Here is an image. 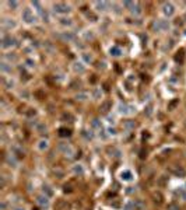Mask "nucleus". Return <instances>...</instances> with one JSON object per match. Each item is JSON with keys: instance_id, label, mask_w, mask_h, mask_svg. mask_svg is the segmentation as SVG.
I'll return each mask as SVG.
<instances>
[{"instance_id": "18", "label": "nucleus", "mask_w": 186, "mask_h": 210, "mask_svg": "<svg viewBox=\"0 0 186 210\" xmlns=\"http://www.w3.org/2000/svg\"><path fill=\"white\" fill-rule=\"evenodd\" d=\"M73 69H74V72H76V73H84V72H85V67L81 65V63H78V62H76V63H74Z\"/></svg>"}, {"instance_id": "41", "label": "nucleus", "mask_w": 186, "mask_h": 210, "mask_svg": "<svg viewBox=\"0 0 186 210\" xmlns=\"http://www.w3.org/2000/svg\"><path fill=\"white\" fill-rule=\"evenodd\" d=\"M62 119H63V121H65V119H69V121H71V119H73V116H71L70 113H63V115H62Z\"/></svg>"}, {"instance_id": "7", "label": "nucleus", "mask_w": 186, "mask_h": 210, "mask_svg": "<svg viewBox=\"0 0 186 210\" xmlns=\"http://www.w3.org/2000/svg\"><path fill=\"white\" fill-rule=\"evenodd\" d=\"M133 111H135V107H132V105H127V104H120L119 105V112L123 113V115L133 113Z\"/></svg>"}, {"instance_id": "31", "label": "nucleus", "mask_w": 186, "mask_h": 210, "mask_svg": "<svg viewBox=\"0 0 186 210\" xmlns=\"http://www.w3.org/2000/svg\"><path fill=\"white\" fill-rule=\"evenodd\" d=\"M60 24L62 25H71V20L70 18H60Z\"/></svg>"}, {"instance_id": "35", "label": "nucleus", "mask_w": 186, "mask_h": 210, "mask_svg": "<svg viewBox=\"0 0 186 210\" xmlns=\"http://www.w3.org/2000/svg\"><path fill=\"white\" fill-rule=\"evenodd\" d=\"M168 210H181V209H179V206L176 203H171V205H168Z\"/></svg>"}, {"instance_id": "27", "label": "nucleus", "mask_w": 186, "mask_h": 210, "mask_svg": "<svg viewBox=\"0 0 186 210\" xmlns=\"http://www.w3.org/2000/svg\"><path fill=\"white\" fill-rule=\"evenodd\" d=\"M132 13H135V14H140V13H141V6H140L139 3L135 4V7L132 9Z\"/></svg>"}, {"instance_id": "4", "label": "nucleus", "mask_w": 186, "mask_h": 210, "mask_svg": "<svg viewBox=\"0 0 186 210\" xmlns=\"http://www.w3.org/2000/svg\"><path fill=\"white\" fill-rule=\"evenodd\" d=\"M22 20H24L27 24H32V23H35L36 17H35L34 13L31 11V9H25V10L22 11Z\"/></svg>"}, {"instance_id": "13", "label": "nucleus", "mask_w": 186, "mask_h": 210, "mask_svg": "<svg viewBox=\"0 0 186 210\" xmlns=\"http://www.w3.org/2000/svg\"><path fill=\"white\" fill-rule=\"evenodd\" d=\"M175 62L179 63V65L185 62V52H183V50H179V52L175 55Z\"/></svg>"}, {"instance_id": "32", "label": "nucleus", "mask_w": 186, "mask_h": 210, "mask_svg": "<svg viewBox=\"0 0 186 210\" xmlns=\"http://www.w3.org/2000/svg\"><path fill=\"white\" fill-rule=\"evenodd\" d=\"M92 128H98V129H102L101 122H100L98 119H94V121H92Z\"/></svg>"}, {"instance_id": "50", "label": "nucleus", "mask_w": 186, "mask_h": 210, "mask_svg": "<svg viewBox=\"0 0 186 210\" xmlns=\"http://www.w3.org/2000/svg\"><path fill=\"white\" fill-rule=\"evenodd\" d=\"M11 210H25L24 207H21V206H16V207H13Z\"/></svg>"}, {"instance_id": "33", "label": "nucleus", "mask_w": 186, "mask_h": 210, "mask_svg": "<svg viewBox=\"0 0 186 210\" xmlns=\"http://www.w3.org/2000/svg\"><path fill=\"white\" fill-rule=\"evenodd\" d=\"M176 195H179L183 200H186V192L183 191V189H178V191H176Z\"/></svg>"}, {"instance_id": "49", "label": "nucleus", "mask_w": 186, "mask_h": 210, "mask_svg": "<svg viewBox=\"0 0 186 210\" xmlns=\"http://www.w3.org/2000/svg\"><path fill=\"white\" fill-rule=\"evenodd\" d=\"M65 192H71V186L70 185H65Z\"/></svg>"}, {"instance_id": "2", "label": "nucleus", "mask_w": 186, "mask_h": 210, "mask_svg": "<svg viewBox=\"0 0 186 210\" xmlns=\"http://www.w3.org/2000/svg\"><path fill=\"white\" fill-rule=\"evenodd\" d=\"M16 45H17V39H16L14 36H11V35L3 36V39H1V48L3 49L13 48V46H16Z\"/></svg>"}, {"instance_id": "6", "label": "nucleus", "mask_w": 186, "mask_h": 210, "mask_svg": "<svg viewBox=\"0 0 186 210\" xmlns=\"http://www.w3.org/2000/svg\"><path fill=\"white\" fill-rule=\"evenodd\" d=\"M162 11H164L165 16L171 17L173 13H175V7H173L172 3H164V4H162Z\"/></svg>"}, {"instance_id": "52", "label": "nucleus", "mask_w": 186, "mask_h": 210, "mask_svg": "<svg viewBox=\"0 0 186 210\" xmlns=\"http://www.w3.org/2000/svg\"><path fill=\"white\" fill-rule=\"evenodd\" d=\"M183 18H186V14H185V17H183ZM185 21H186V20H185Z\"/></svg>"}, {"instance_id": "1", "label": "nucleus", "mask_w": 186, "mask_h": 210, "mask_svg": "<svg viewBox=\"0 0 186 210\" xmlns=\"http://www.w3.org/2000/svg\"><path fill=\"white\" fill-rule=\"evenodd\" d=\"M53 10L56 11V13H59V14H67L70 13V6H69L67 3H63V1H57V3H55L53 4Z\"/></svg>"}, {"instance_id": "22", "label": "nucleus", "mask_w": 186, "mask_h": 210, "mask_svg": "<svg viewBox=\"0 0 186 210\" xmlns=\"http://www.w3.org/2000/svg\"><path fill=\"white\" fill-rule=\"evenodd\" d=\"M73 172H74V174H80V175H81V174L84 172V168H83L80 164H77V165H74V167H73Z\"/></svg>"}, {"instance_id": "43", "label": "nucleus", "mask_w": 186, "mask_h": 210, "mask_svg": "<svg viewBox=\"0 0 186 210\" xmlns=\"http://www.w3.org/2000/svg\"><path fill=\"white\" fill-rule=\"evenodd\" d=\"M25 63H27L28 67H34V65H35V62H34V60H31V59H27V60H25Z\"/></svg>"}, {"instance_id": "51", "label": "nucleus", "mask_w": 186, "mask_h": 210, "mask_svg": "<svg viewBox=\"0 0 186 210\" xmlns=\"http://www.w3.org/2000/svg\"><path fill=\"white\" fill-rule=\"evenodd\" d=\"M108 132H109V134H115V133H116V132H115V129H109Z\"/></svg>"}, {"instance_id": "21", "label": "nucleus", "mask_w": 186, "mask_h": 210, "mask_svg": "<svg viewBox=\"0 0 186 210\" xmlns=\"http://www.w3.org/2000/svg\"><path fill=\"white\" fill-rule=\"evenodd\" d=\"M42 191H44V195H46L48 197H52V196H53V191L51 189V186H48V185H45V186L42 188Z\"/></svg>"}, {"instance_id": "14", "label": "nucleus", "mask_w": 186, "mask_h": 210, "mask_svg": "<svg viewBox=\"0 0 186 210\" xmlns=\"http://www.w3.org/2000/svg\"><path fill=\"white\" fill-rule=\"evenodd\" d=\"M11 151H13V156L17 157V158H22L24 157V150H21L20 147H13Z\"/></svg>"}, {"instance_id": "3", "label": "nucleus", "mask_w": 186, "mask_h": 210, "mask_svg": "<svg viewBox=\"0 0 186 210\" xmlns=\"http://www.w3.org/2000/svg\"><path fill=\"white\" fill-rule=\"evenodd\" d=\"M154 30L155 31H168L169 30V23L168 20H158L154 23Z\"/></svg>"}, {"instance_id": "11", "label": "nucleus", "mask_w": 186, "mask_h": 210, "mask_svg": "<svg viewBox=\"0 0 186 210\" xmlns=\"http://www.w3.org/2000/svg\"><path fill=\"white\" fill-rule=\"evenodd\" d=\"M1 24H3V27L7 28V30H11V28L16 27V21H13V20H10V18H4V20L1 21Z\"/></svg>"}, {"instance_id": "42", "label": "nucleus", "mask_w": 186, "mask_h": 210, "mask_svg": "<svg viewBox=\"0 0 186 210\" xmlns=\"http://www.w3.org/2000/svg\"><path fill=\"white\" fill-rule=\"evenodd\" d=\"M83 134H84L87 139H92V133H91V132H88V130H84V132H83Z\"/></svg>"}, {"instance_id": "48", "label": "nucleus", "mask_w": 186, "mask_h": 210, "mask_svg": "<svg viewBox=\"0 0 186 210\" xmlns=\"http://www.w3.org/2000/svg\"><path fill=\"white\" fill-rule=\"evenodd\" d=\"M100 95H101V91H100V90H95V91H94V97L98 98Z\"/></svg>"}, {"instance_id": "37", "label": "nucleus", "mask_w": 186, "mask_h": 210, "mask_svg": "<svg viewBox=\"0 0 186 210\" xmlns=\"http://www.w3.org/2000/svg\"><path fill=\"white\" fill-rule=\"evenodd\" d=\"M178 104H179V101H178V99H173V101H172V102L169 104L168 108H169V109H173V108H175V107H176Z\"/></svg>"}, {"instance_id": "9", "label": "nucleus", "mask_w": 186, "mask_h": 210, "mask_svg": "<svg viewBox=\"0 0 186 210\" xmlns=\"http://www.w3.org/2000/svg\"><path fill=\"white\" fill-rule=\"evenodd\" d=\"M120 179L125 181V182H130V181L133 179V172H132L130 170H125V171H122V172H120Z\"/></svg>"}, {"instance_id": "38", "label": "nucleus", "mask_w": 186, "mask_h": 210, "mask_svg": "<svg viewBox=\"0 0 186 210\" xmlns=\"http://www.w3.org/2000/svg\"><path fill=\"white\" fill-rule=\"evenodd\" d=\"M4 84H6V87H7V88H10V87H13V85H14V81H13V80H4Z\"/></svg>"}, {"instance_id": "36", "label": "nucleus", "mask_w": 186, "mask_h": 210, "mask_svg": "<svg viewBox=\"0 0 186 210\" xmlns=\"http://www.w3.org/2000/svg\"><path fill=\"white\" fill-rule=\"evenodd\" d=\"M32 6L36 7V10H38L39 13H42V7H41V3H39V1H32Z\"/></svg>"}, {"instance_id": "19", "label": "nucleus", "mask_w": 186, "mask_h": 210, "mask_svg": "<svg viewBox=\"0 0 186 210\" xmlns=\"http://www.w3.org/2000/svg\"><path fill=\"white\" fill-rule=\"evenodd\" d=\"M62 39H65V41H73L76 36H74V34L73 32H65V34H62V35H59Z\"/></svg>"}, {"instance_id": "39", "label": "nucleus", "mask_w": 186, "mask_h": 210, "mask_svg": "<svg viewBox=\"0 0 186 210\" xmlns=\"http://www.w3.org/2000/svg\"><path fill=\"white\" fill-rule=\"evenodd\" d=\"M151 112H152V107H151V105H148V107L146 108V111H144V113H146L147 116H150V115H151Z\"/></svg>"}, {"instance_id": "16", "label": "nucleus", "mask_w": 186, "mask_h": 210, "mask_svg": "<svg viewBox=\"0 0 186 210\" xmlns=\"http://www.w3.org/2000/svg\"><path fill=\"white\" fill-rule=\"evenodd\" d=\"M59 136L60 137H69V136H71V130L67 129V128H60L59 129Z\"/></svg>"}, {"instance_id": "20", "label": "nucleus", "mask_w": 186, "mask_h": 210, "mask_svg": "<svg viewBox=\"0 0 186 210\" xmlns=\"http://www.w3.org/2000/svg\"><path fill=\"white\" fill-rule=\"evenodd\" d=\"M0 69H1V72H4V73H11V66H9V63H6V62H3V63L0 65Z\"/></svg>"}, {"instance_id": "5", "label": "nucleus", "mask_w": 186, "mask_h": 210, "mask_svg": "<svg viewBox=\"0 0 186 210\" xmlns=\"http://www.w3.org/2000/svg\"><path fill=\"white\" fill-rule=\"evenodd\" d=\"M59 150H60L65 156H69V157H71L73 153H74V148L70 144H67V143H60V144H59Z\"/></svg>"}, {"instance_id": "45", "label": "nucleus", "mask_w": 186, "mask_h": 210, "mask_svg": "<svg viewBox=\"0 0 186 210\" xmlns=\"http://www.w3.org/2000/svg\"><path fill=\"white\" fill-rule=\"evenodd\" d=\"M125 126H126V128H130V129H132V128H135L136 125H135V122H126V125H125Z\"/></svg>"}, {"instance_id": "28", "label": "nucleus", "mask_w": 186, "mask_h": 210, "mask_svg": "<svg viewBox=\"0 0 186 210\" xmlns=\"http://www.w3.org/2000/svg\"><path fill=\"white\" fill-rule=\"evenodd\" d=\"M87 97H88V94H87V93H80V94H77V95H76V98H77L78 101H85Z\"/></svg>"}, {"instance_id": "17", "label": "nucleus", "mask_w": 186, "mask_h": 210, "mask_svg": "<svg viewBox=\"0 0 186 210\" xmlns=\"http://www.w3.org/2000/svg\"><path fill=\"white\" fill-rule=\"evenodd\" d=\"M172 172H173L176 177H181V178H183L186 175L185 170H183V168H181V167H176V168H173V170H172Z\"/></svg>"}, {"instance_id": "26", "label": "nucleus", "mask_w": 186, "mask_h": 210, "mask_svg": "<svg viewBox=\"0 0 186 210\" xmlns=\"http://www.w3.org/2000/svg\"><path fill=\"white\" fill-rule=\"evenodd\" d=\"M125 210H136L135 202H133V200H132V202H127V203L125 205Z\"/></svg>"}, {"instance_id": "8", "label": "nucleus", "mask_w": 186, "mask_h": 210, "mask_svg": "<svg viewBox=\"0 0 186 210\" xmlns=\"http://www.w3.org/2000/svg\"><path fill=\"white\" fill-rule=\"evenodd\" d=\"M36 203L41 206V207H48L49 206V197L46 195H41L36 197Z\"/></svg>"}, {"instance_id": "23", "label": "nucleus", "mask_w": 186, "mask_h": 210, "mask_svg": "<svg viewBox=\"0 0 186 210\" xmlns=\"http://www.w3.org/2000/svg\"><path fill=\"white\" fill-rule=\"evenodd\" d=\"M152 197H154V202H155V203H158V205H161V203H162V195L160 193V192L154 193V195H152Z\"/></svg>"}, {"instance_id": "25", "label": "nucleus", "mask_w": 186, "mask_h": 210, "mask_svg": "<svg viewBox=\"0 0 186 210\" xmlns=\"http://www.w3.org/2000/svg\"><path fill=\"white\" fill-rule=\"evenodd\" d=\"M83 59H84V62H87V63H91L94 59H92V55H90V53H87V52H84L83 53Z\"/></svg>"}, {"instance_id": "30", "label": "nucleus", "mask_w": 186, "mask_h": 210, "mask_svg": "<svg viewBox=\"0 0 186 210\" xmlns=\"http://www.w3.org/2000/svg\"><path fill=\"white\" fill-rule=\"evenodd\" d=\"M36 130H38L39 133H45V132H46V126H45L44 123H39V125L36 126Z\"/></svg>"}, {"instance_id": "24", "label": "nucleus", "mask_w": 186, "mask_h": 210, "mask_svg": "<svg viewBox=\"0 0 186 210\" xmlns=\"http://www.w3.org/2000/svg\"><path fill=\"white\" fill-rule=\"evenodd\" d=\"M38 148H39L41 151L46 150V148H48V140H41V142H39V144H38Z\"/></svg>"}, {"instance_id": "12", "label": "nucleus", "mask_w": 186, "mask_h": 210, "mask_svg": "<svg viewBox=\"0 0 186 210\" xmlns=\"http://www.w3.org/2000/svg\"><path fill=\"white\" fill-rule=\"evenodd\" d=\"M111 108H112V102H111V101H104L101 104V108H100V109H101L102 113H108Z\"/></svg>"}, {"instance_id": "34", "label": "nucleus", "mask_w": 186, "mask_h": 210, "mask_svg": "<svg viewBox=\"0 0 186 210\" xmlns=\"http://www.w3.org/2000/svg\"><path fill=\"white\" fill-rule=\"evenodd\" d=\"M135 4L136 3H133V1H123V6H125V7H130V10L135 7Z\"/></svg>"}, {"instance_id": "10", "label": "nucleus", "mask_w": 186, "mask_h": 210, "mask_svg": "<svg viewBox=\"0 0 186 210\" xmlns=\"http://www.w3.org/2000/svg\"><path fill=\"white\" fill-rule=\"evenodd\" d=\"M94 6H95L97 10H100V11H106L108 7H109V3H108V1H94Z\"/></svg>"}, {"instance_id": "29", "label": "nucleus", "mask_w": 186, "mask_h": 210, "mask_svg": "<svg viewBox=\"0 0 186 210\" xmlns=\"http://www.w3.org/2000/svg\"><path fill=\"white\" fill-rule=\"evenodd\" d=\"M7 4H9V7H10V9H13V10H16V9L18 7V1H14V0L7 1Z\"/></svg>"}, {"instance_id": "44", "label": "nucleus", "mask_w": 186, "mask_h": 210, "mask_svg": "<svg viewBox=\"0 0 186 210\" xmlns=\"http://www.w3.org/2000/svg\"><path fill=\"white\" fill-rule=\"evenodd\" d=\"M6 58H7L9 60H17V56H16V55H6Z\"/></svg>"}, {"instance_id": "46", "label": "nucleus", "mask_w": 186, "mask_h": 210, "mask_svg": "<svg viewBox=\"0 0 186 210\" xmlns=\"http://www.w3.org/2000/svg\"><path fill=\"white\" fill-rule=\"evenodd\" d=\"M13 157H14V156H13ZM13 157H10V158L7 160V162H9V164H13V167H16V160H14Z\"/></svg>"}, {"instance_id": "15", "label": "nucleus", "mask_w": 186, "mask_h": 210, "mask_svg": "<svg viewBox=\"0 0 186 210\" xmlns=\"http://www.w3.org/2000/svg\"><path fill=\"white\" fill-rule=\"evenodd\" d=\"M109 53H111V56L119 58V56L122 55V49L119 48V46H112V48L109 49Z\"/></svg>"}, {"instance_id": "47", "label": "nucleus", "mask_w": 186, "mask_h": 210, "mask_svg": "<svg viewBox=\"0 0 186 210\" xmlns=\"http://www.w3.org/2000/svg\"><path fill=\"white\" fill-rule=\"evenodd\" d=\"M85 38H87V39H90V38L92 39V38H94V34H92V32H87V34H85Z\"/></svg>"}, {"instance_id": "40", "label": "nucleus", "mask_w": 186, "mask_h": 210, "mask_svg": "<svg viewBox=\"0 0 186 210\" xmlns=\"http://www.w3.org/2000/svg\"><path fill=\"white\" fill-rule=\"evenodd\" d=\"M167 179H168V177H165V175H162V177H161V179H160V182H158V184H160V185H165V184H167Z\"/></svg>"}]
</instances>
